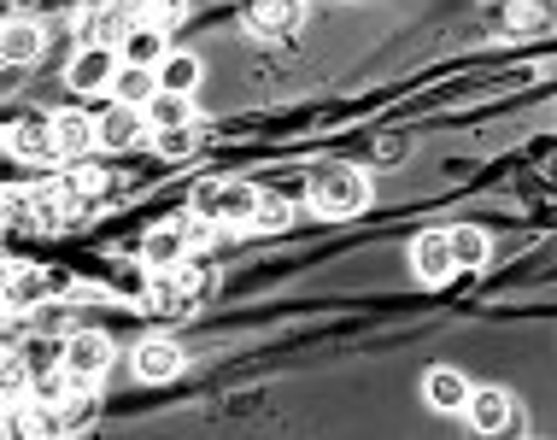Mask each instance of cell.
Listing matches in <instances>:
<instances>
[{
  "label": "cell",
  "mask_w": 557,
  "mask_h": 440,
  "mask_svg": "<svg viewBox=\"0 0 557 440\" xmlns=\"http://www.w3.org/2000/svg\"><path fill=\"white\" fill-rule=\"evenodd\" d=\"M306 194L323 218H352V211L370 206V176L358 164H318L306 176Z\"/></svg>",
  "instance_id": "obj_1"
},
{
  "label": "cell",
  "mask_w": 557,
  "mask_h": 440,
  "mask_svg": "<svg viewBox=\"0 0 557 440\" xmlns=\"http://www.w3.org/2000/svg\"><path fill=\"white\" fill-rule=\"evenodd\" d=\"M200 300H206V270H194V265L183 259V265H171V270H153L141 306L153 311V317H183V311L200 306Z\"/></svg>",
  "instance_id": "obj_2"
},
{
  "label": "cell",
  "mask_w": 557,
  "mask_h": 440,
  "mask_svg": "<svg viewBox=\"0 0 557 440\" xmlns=\"http://www.w3.org/2000/svg\"><path fill=\"white\" fill-rule=\"evenodd\" d=\"M194 211H206L218 230H230V223H252V211H259V188H252V182H200V188H194Z\"/></svg>",
  "instance_id": "obj_3"
},
{
  "label": "cell",
  "mask_w": 557,
  "mask_h": 440,
  "mask_svg": "<svg viewBox=\"0 0 557 440\" xmlns=\"http://www.w3.org/2000/svg\"><path fill=\"white\" fill-rule=\"evenodd\" d=\"M112 364V341L100 335V329H77V335H65V370L77 376V388H95L100 376H107Z\"/></svg>",
  "instance_id": "obj_4"
},
{
  "label": "cell",
  "mask_w": 557,
  "mask_h": 440,
  "mask_svg": "<svg viewBox=\"0 0 557 440\" xmlns=\"http://www.w3.org/2000/svg\"><path fill=\"white\" fill-rule=\"evenodd\" d=\"M463 412H470V429H481V435H505V429H522V405L510 400L505 388H475Z\"/></svg>",
  "instance_id": "obj_5"
},
{
  "label": "cell",
  "mask_w": 557,
  "mask_h": 440,
  "mask_svg": "<svg viewBox=\"0 0 557 440\" xmlns=\"http://www.w3.org/2000/svg\"><path fill=\"white\" fill-rule=\"evenodd\" d=\"M240 24H247L252 36H264V41L294 36L299 29V0H247V7H240Z\"/></svg>",
  "instance_id": "obj_6"
},
{
  "label": "cell",
  "mask_w": 557,
  "mask_h": 440,
  "mask_svg": "<svg viewBox=\"0 0 557 440\" xmlns=\"http://www.w3.org/2000/svg\"><path fill=\"white\" fill-rule=\"evenodd\" d=\"M129 24L135 19H124L112 0H100V7H88L83 19H77V36H83V48H124Z\"/></svg>",
  "instance_id": "obj_7"
},
{
  "label": "cell",
  "mask_w": 557,
  "mask_h": 440,
  "mask_svg": "<svg viewBox=\"0 0 557 440\" xmlns=\"http://www.w3.org/2000/svg\"><path fill=\"white\" fill-rule=\"evenodd\" d=\"M7 154H12V159H36V164L59 159L53 118H24V124H12V130H7Z\"/></svg>",
  "instance_id": "obj_8"
},
{
  "label": "cell",
  "mask_w": 557,
  "mask_h": 440,
  "mask_svg": "<svg viewBox=\"0 0 557 440\" xmlns=\"http://www.w3.org/2000/svg\"><path fill=\"white\" fill-rule=\"evenodd\" d=\"M59 282H65V277H41L36 265H12V270H7V311L18 317L24 306H41V300H48Z\"/></svg>",
  "instance_id": "obj_9"
},
{
  "label": "cell",
  "mask_w": 557,
  "mask_h": 440,
  "mask_svg": "<svg viewBox=\"0 0 557 440\" xmlns=\"http://www.w3.org/2000/svg\"><path fill=\"white\" fill-rule=\"evenodd\" d=\"M147 130H153V124H147L141 106H124V100H117L112 112L100 118V147H135V142H147Z\"/></svg>",
  "instance_id": "obj_10"
},
{
  "label": "cell",
  "mask_w": 557,
  "mask_h": 440,
  "mask_svg": "<svg viewBox=\"0 0 557 440\" xmlns=\"http://www.w3.org/2000/svg\"><path fill=\"white\" fill-rule=\"evenodd\" d=\"M499 24L510 29V36H540V29L557 24V0H505Z\"/></svg>",
  "instance_id": "obj_11"
},
{
  "label": "cell",
  "mask_w": 557,
  "mask_h": 440,
  "mask_svg": "<svg viewBox=\"0 0 557 440\" xmlns=\"http://www.w3.org/2000/svg\"><path fill=\"white\" fill-rule=\"evenodd\" d=\"M135 376H141V382H171V376H183V346L176 341H141L135 346Z\"/></svg>",
  "instance_id": "obj_12"
},
{
  "label": "cell",
  "mask_w": 557,
  "mask_h": 440,
  "mask_svg": "<svg viewBox=\"0 0 557 440\" xmlns=\"http://www.w3.org/2000/svg\"><path fill=\"white\" fill-rule=\"evenodd\" d=\"M112 77H117V59H112V48H83L77 59H71V88H77V95L112 88Z\"/></svg>",
  "instance_id": "obj_13"
},
{
  "label": "cell",
  "mask_w": 557,
  "mask_h": 440,
  "mask_svg": "<svg viewBox=\"0 0 557 440\" xmlns=\"http://www.w3.org/2000/svg\"><path fill=\"white\" fill-rule=\"evenodd\" d=\"M53 142H59V159H83L88 147L100 142V124L88 112H59L53 118Z\"/></svg>",
  "instance_id": "obj_14"
},
{
  "label": "cell",
  "mask_w": 557,
  "mask_h": 440,
  "mask_svg": "<svg viewBox=\"0 0 557 440\" xmlns=\"http://www.w3.org/2000/svg\"><path fill=\"white\" fill-rule=\"evenodd\" d=\"M107 171H100V164H88V159H71V171H65V182H59V188H65V211H83L88 200H100V194H107Z\"/></svg>",
  "instance_id": "obj_15"
},
{
  "label": "cell",
  "mask_w": 557,
  "mask_h": 440,
  "mask_svg": "<svg viewBox=\"0 0 557 440\" xmlns=\"http://www.w3.org/2000/svg\"><path fill=\"white\" fill-rule=\"evenodd\" d=\"M417 277L423 282H446V277H458V259H451V235H423L417 241Z\"/></svg>",
  "instance_id": "obj_16"
},
{
  "label": "cell",
  "mask_w": 557,
  "mask_h": 440,
  "mask_svg": "<svg viewBox=\"0 0 557 440\" xmlns=\"http://www.w3.org/2000/svg\"><path fill=\"white\" fill-rule=\"evenodd\" d=\"M164 29L159 24H129V36H124V65H164Z\"/></svg>",
  "instance_id": "obj_17"
},
{
  "label": "cell",
  "mask_w": 557,
  "mask_h": 440,
  "mask_svg": "<svg viewBox=\"0 0 557 440\" xmlns=\"http://www.w3.org/2000/svg\"><path fill=\"white\" fill-rule=\"evenodd\" d=\"M112 95L124 100V106H147V100L159 95V71H153V65H117Z\"/></svg>",
  "instance_id": "obj_18"
},
{
  "label": "cell",
  "mask_w": 557,
  "mask_h": 440,
  "mask_svg": "<svg viewBox=\"0 0 557 440\" xmlns=\"http://www.w3.org/2000/svg\"><path fill=\"white\" fill-rule=\"evenodd\" d=\"M429 405L434 412H463V405H470V382H463L458 370H429Z\"/></svg>",
  "instance_id": "obj_19"
},
{
  "label": "cell",
  "mask_w": 557,
  "mask_h": 440,
  "mask_svg": "<svg viewBox=\"0 0 557 440\" xmlns=\"http://www.w3.org/2000/svg\"><path fill=\"white\" fill-rule=\"evenodd\" d=\"M141 259L153 265V270L183 265V259H188V241H183V230H176V223H164V230H153V235H147V247H141Z\"/></svg>",
  "instance_id": "obj_20"
},
{
  "label": "cell",
  "mask_w": 557,
  "mask_h": 440,
  "mask_svg": "<svg viewBox=\"0 0 557 440\" xmlns=\"http://www.w3.org/2000/svg\"><path fill=\"white\" fill-rule=\"evenodd\" d=\"M95 417H100L95 393L71 388L65 400H59V435H88V429H95Z\"/></svg>",
  "instance_id": "obj_21"
},
{
  "label": "cell",
  "mask_w": 557,
  "mask_h": 440,
  "mask_svg": "<svg viewBox=\"0 0 557 440\" xmlns=\"http://www.w3.org/2000/svg\"><path fill=\"white\" fill-rule=\"evenodd\" d=\"M141 112H147V124H153V135H159V130H183L194 118V106H188V95H164V88H159Z\"/></svg>",
  "instance_id": "obj_22"
},
{
  "label": "cell",
  "mask_w": 557,
  "mask_h": 440,
  "mask_svg": "<svg viewBox=\"0 0 557 440\" xmlns=\"http://www.w3.org/2000/svg\"><path fill=\"white\" fill-rule=\"evenodd\" d=\"M194 83H200V59H194V53H171L159 65V88H164V95H188Z\"/></svg>",
  "instance_id": "obj_23"
},
{
  "label": "cell",
  "mask_w": 557,
  "mask_h": 440,
  "mask_svg": "<svg viewBox=\"0 0 557 440\" xmlns=\"http://www.w3.org/2000/svg\"><path fill=\"white\" fill-rule=\"evenodd\" d=\"M0 48H7L12 65H24V59H36V53H41V29L29 24V19H12V24H7V36H0Z\"/></svg>",
  "instance_id": "obj_24"
},
{
  "label": "cell",
  "mask_w": 557,
  "mask_h": 440,
  "mask_svg": "<svg viewBox=\"0 0 557 440\" xmlns=\"http://www.w3.org/2000/svg\"><path fill=\"white\" fill-rule=\"evenodd\" d=\"M451 235V259H458V270H475L481 259H487V235L481 230H446Z\"/></svg>",
  "instance_id": "obj_25"
},
{
  "label": "cell",
  "mask_w": 557,
  "mask_h": 440,
  "mask_svg": "<svg viewBox=\"0 0 557 440\" xmlns=\"http://www.w3.org/2000/svg\"><path fill=\"white\" fill-rule=\"evenodd\" d=\"M24 364H29V376H36V370H53V364H65V341L36 335V341L24 346Z\"/></svg>",
  "instance_id": "obj_26"
},
{
  "label": "cell",
  "mask_w": 557,
  "mask_h": 440,
  "mask_svg": "<svg viewBox=\"0 0 557 440\" xmlns=\"http://www.w3.org/2000/svg\"><path fill=\"white\" fill-rule=\"evenodd\" d=\"M153 142H159L164 159H188V154H194V124H183V130H159Z\"/></svg>",
  "instance_id": "obj_27"
},
{
  "label": "cell",
  "mask_w": 557,
  "mask_h": 440,
  "mask_svg": "<svg viewBox=\"0 0 557 440\" xmlns=\"http://www.w3.org/2000/svg\"><path fill=\"white\" fill-rule=\"evenodd\" d=\"M252 223H259V230H282V223H288V200H282V194H259Z\"/></svg>",
  "instance_id": "obj_28"
},
{
  "label": "cell",
  "mask_w": 557,
  "mask_h": 440,
  "mask_svg": "<svg viewBox=\"0 0 557 440\" xmlns=\"http://www.w3.org/2000/svg\"><path fill=\"white\" fill-rule=\"evenodd\" d=\"M171 12H176L171 0H141V7H135V24H159L164 29V24H171Z\"/></svg>",
  "instance_id": "obj_29"
}]
</instances>
